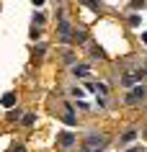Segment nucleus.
Here are the masks:
<instances>
[{
	"label": "nucleus",
	"instance_id": "7",
	"mask_svg": "<svg viewBox=\"0 0 147 152\" xmlns=\"http://www.w3.org/2000/svg\"><path fill=\"white\" fill-rule=\"evenodd\" d=\"M142 96H145V90H142V88H137L134 93H132V101H137V98H142Z\"/></svg>",
	"mask_w": 147,
	"mask_h": 152
},
{
	"label": "nucleus",
	"instance_id": "11",
	"mask_svg": "<svg viewBox=\"0 0 147 152\" xmlns=\"http://www.w3.org/2000/svg\"><path fill=\"white\" fill-rule=\"evenodd\" d=\"M129 152H142V150H139V147H137V150H129Z\"/></svg>",
	"mask_w": 147,
	"mask_h": 152
},
{
	"label": "nucleus",
	"instance_id": "1",
	"mask_svg": "<svg viewBox=\"0 0 147 152\" xmlns=\"http://www.w3.org/2000/svg\"><path fill=\"white\" fill-rule=\"evenodd\" d=\"M59 31H62V39H72V28H70V26H67V21L65 18H62V21H59Z\"/></svg>",
	"mask_w": 147,
	"mask_h": 152
},
{
	"label": "nucleus",
	"instance_id": "9",
	"mask_svg": "<svg viewBox=\"0 0 147 152\" xmlns=\"http://www.w3.org/2000/svg\"><path fill=\"white\" fill-rule=\"evenodd\" d=\"M145 5V0H132V8H142Z\"/></svg>",
	"mask_w": 147,
	"mask_h": 152
},
{
	"label": "nucleus",
	"instance_id": "2",
	"mask_svg": "<svg viewBox=\"0 0 147 152\" xmlns=\"http://www.w3.org/2000/svg\"><path fill=\"white\" fill-rule=\"evenodd\" d=\"M3 106H5V108L16 106V96H13V93H5V96H3Z\"/></svg>",
	"mask_w": 147,
	"mask_h": 152
},
{
	"label": "nucleus",
	"instance_id": "6",
	"mask_svg": "<svg viewBox=\"0 0 147 152\" xmlns=\"http://www.w3.org/2000/svg\"><path fill=\"white\" fill-rule=\"evenodd\" d=\"M59 139H62V144H65V147H70V144H72V137H70V134H62Z\"/></svg>",
	"mask_w": 147,
	"mask_h": 152
},
{
	"label": "nucleus",
	"instance_id": "3",
	"mask_svg": "<svg viewBox=\"0 0 147 152\" xmlns=\"http://www.w3.org/2000/svg\"><path fill=\"white\" fill-rule=\"evenodd\" d=\"M80 3H85L88 8H93V10H96V13H101V5H98L96 0H80Z\"/></svg>",
	"mask_w": 147,
	"mask_h": 152
},
{
	"label": "nucleus",
	"instance_id": "12",
	"mask_svg": "<svg viewBox=\"0 0 147 152\" xmlns=\"http://www.w3.org/2000/svg\"><path fill=\"white\" fill-rule=\"evenodd\" d=\"M142 39H145V44H147V34H145V36H142Z\"/></svg>",
	"mask_w": 147,
	"mask_h": 152
},
{
	"label": "nucleus",
	"instance_id": "10",
	"mask_svg": "<svg viewBox=\"0 0 147 152\" xmlns=\"http://www.w3.org/2000/svg\"><path fill=\"white\" fill-rule=\"evenodd\" d=\"M31 3H34V5H41V3H44V0H31Z\"/></svg>",
	"mask_w": 147,
	"mask_h": 152
},
{
	"label": "nucleus",
	"instance_id": "8",
	"mask_svg": "<svg viewBox=\"0 0 147 152\" xmlns=\"http://www.w3.org/2000/svg\"><path fill=\"white\" fill-rule=\"evenodd\" d=\"M134 137H137V134H134V132H129V134H124V139H121V142H132Z\"/></svg>",
	"mask_w": 147,
	"mask_h": 152
},
{
	"label": "nucleus",
	"instance_id": "4",
	"mask_svg": "<svg viewBox=\"0 0 147 152\" xmlns=\"http://www.w3.org/2000/svg\"><path fill=\"white\" fill-rule=\"evenodd\" d=\"M65 124H70V126L75 124V116H72V111H70V108H65Z\"/></svg>",
	"mask_w": 147,
	"mask_h": 152
},
{
	"label": "nucleus",
	"instance_id": "5",
	"mask_svg": "<svg viewBox=\"0 0 147 152\" xmlns=\"http://www.w3.org/2000/svg\"><path fill=\"white\" fill-rule=\"evenodd\" d=\"M88 67H85V64H80V67H75V75H88Z\"/></svg>",
	"mask_w": 147,
	"mask_h": 152
}]
</instances>
